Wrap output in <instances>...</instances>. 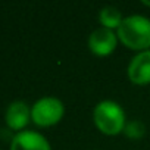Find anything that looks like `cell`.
Listing matches in <instances>:
<instances>
[{
  "label": "cell",
  "mask_w": 150,
  "mask_h": 150,
  "mask_svg": "<svg viewBox=\"0 0 150 150\" xmlns=\"http://www.w3.org/2000/svg\"><path fill=\"white\" fill-rule=\"evenodd\" d=\"M116 35L129 50H135L137 53L150 50V19L143 15L124 16Z\"/></svg>",
  "instance_id": "6da1fadb"
},
{
  "label": "cell",
  "mask_w": 150,
  "mask_h": 150,
  "mask_svg": "<svg viewBox=\"0 0 150 150\" xmlns=\"http://www.w3.org/2000/svg\"><path fill=\"white\" fill-rule=\"evenodd\" d=\"M93 122L105 135H118L127 125L124 108L115 100H102L93 109Z\"/></svg>",
  "instance_id": "7a4b0ae2"
},
{
  "label": "cell",
  "mask_w": 150,
  "mask_h": 150,
  "mask_svg": "<svg viewBox=\"0 0 150 150\" xmlns=\"http://www.w3.org/2000/svg\"><path fill=\"white\" fill-rule=\"evenodd\" d=\"M65 115V105L53 96L38 99L31 106V121L38 127H53L62 121Z\"/></svg>",
  "instance_id": "3957f363"
},
{
  "label": "cell",
  "mask_w": 150,
  "mask_h": 150,
  "mask_svg": "<svg viewBox=\"0 0 150 150\" xmlns=\"http://www.w3.org/2000/svg\"><path fill=\"white\" fill-rule=\"evenodd\" d=\"M118 41L119 40H118V35H116L115 31L99 27L88 35L87 46H88V50L93 54L105 57V56H109L115 52Z\"/></svg>",
  "instance_id": "277c9868"
},
{
  "label": "cell",
  "mask_w": 150,
  "mask_h": 150,
  "mask_svg": "<svg viewBox=\"0 0 150 150\" xmlns=\"http://www.w3.org/2000/svg\"><path fill=\"white\" fill-rule=\"evenodd\" d=\"M127 75L134 86L150 84V50L140 52L129 60Z\"/></svg>",
  "instance_id": "5b68a950"
},
{
  "label": "cell",
  "mask_w": 150,
  "mask_h": 150,
  "mask_svg": "<svg viewBox=\"0 0 150 150\" xmlns=\"http://www.w3.org/2000/svg\"><path fill=\"white\" fill-rule=\"evenodd\" d=\"M11 150H52V147L43 134L24 129L16 132L12 138Z\"/></svg>",
  "instance_id": "8992f818"
},
{
  "label": "cell",
  "mask_w": 150,
  "mask_h": 150,
  "mask_svg": "<svg viewBox=\"0 0 150 150\" xmlns=\"http://www.w3.org/2000/svg\"><path fill=\"white\" fill-rule=\"evenodd\" d=\"M5 119L11 129H15L18 132L24 131V128L31 121V108L22 100H15L8 106Z\"/></svg>",
  "instance_id": "52a82bcc"
},
{
  "label": "cell",
  "mask_w": 150,
  "mask_h": 150,
  "mask_svg": "<svg viewBox=\"0 0 150 150\" xmlns=\"http://www.w3.org/2000/svg\"><path fill=\"white\" fill-rule=\"evenodd\" d=\"M124 16L121 13V11L115 6H105L100 9L99 12V22H100V27L103 28H108V30H118L121 22H122Z\"/></svg>",
  "instance_id": "ba28073f"
},
{
  "label": "cell",
  "mask_w": 150,
  "mask_h": 150,
  "mask_svg": "<svg viewBox=\"0 0 150 150\" xmlns=\"http://www.w3.org/2000/svg\"><path fill=\"white\" fill-rule=\"evenodd\" d=\"M122 134L129 140H140L146 135V125L140 119H129L122 131Z\"/></svg>",
  "instance_id": "9c48e42d"
},
{
  "label": "cell",
  "mask_w": 150,
  "mask_h": 150,
  "mask_svg": "<svg viewBox=\"0 0 150 150\" xmlns=\"http://www.w3.org/2000/svg\"><path fill=\"white\" fill-rule=\"evenodd\" d=\"M141 5H144V6H150V2H146V0H143Z\"/></svg>",
  "instance_id": "30bf717a"
}]
</instances>
